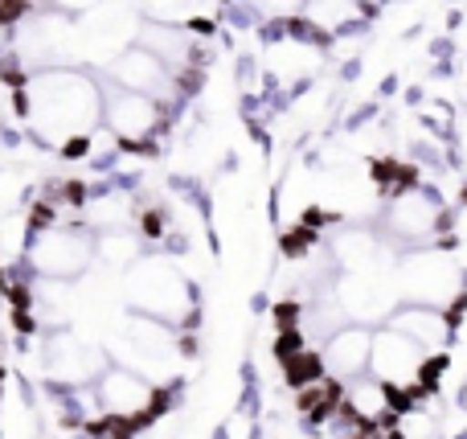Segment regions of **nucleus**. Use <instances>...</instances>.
I'll return each instance as SVG.
<instances>
[{
	"mask_svg": "<svg viewBox=\"0 0 467 439\" xmlns=\"http://www.w3.org/2000/svg\"><path fill=\"white\" fill-rule=\"evenodd\" d=\"M13 103L46 144H70V140L95 136V128L103 123V87L87 70L29 74L25 87L13 95Z\"/></svg>",
	"mask_w": 467,
	"mask_h": 439,
	"instance_id": "f257e3e1",
	"label": "nucleus"
},
{
	"mask_svg": "<svg viewBox=\"0 0 467 439\" xmlns=\"http://www.w3.org/2000/svg\"><path fill=\"white\" fill-rule=\"evenodd\" d=\"M123 300L136 308V317L161 320L169 329H189L197 320L193 279L172 255H140L123 271Z\"/></svg>",
	"mask_w": 467,
	"mask_h": 439,
	"instance_id": "f03ea898",
	"label": "nucleus"
},
{
	"mask_svg": "<svg viewBox=\"0 0 467 439\" xmlns=\"http://www.w3.org/2000/svg\"><path fill=\"white\" fill-rule=\"evenodd\" d=\"M394 287L398 304H427V308L460 312L467 304L463 296V267L443 251V246H419V251H402L394 263Z\"/></svg>",
	"mask_w": 467,
	"mask_h": 439,
	"instance_id": "7ed1b4c3",
	"label": "nucleus"
},
{
	"mask_svg": "<svg viewBox=\"0 0 467 439\" xmlns=\"http://www.w3.org/2000/svg\"><path fill=\"white\" fill-rule=\"evenodd\" d=\"M95 394H99V407H103V432H115L111 439H128V432L152 423L164 411L161 386H152L136 370H123V366H107L103 378L95 382Z\"/></svg>",
	"mask_w": 467,
	"mask_h": 439,
	"instance_id": "20e7f679",
	"label": "nucleus"
},
{
	"mask_svg": "<svg viewBox=\"0 0 467 439\" xmlns=\"http://www.w3.org/2000/svg\"><path fill=\"white\" fill-rule=\"evenodd\" d=\"M33 276L37 279H78L82 271L95 263V235L87 226H41L29 230V246H25Z\"/></svg>",
	"mask_w": 467,
	"mask_h": 439,
	"instance_id": "39448f33",
	"label": "nucleus"
},
{
	"mask_svg": "<svg viewBox=\"0 0 467 439\" xmlns=\"http://www.w3.org/2000/svg\"><path fill=\"white\" fill-rule=\"evenodd\" d=\"M103 87V123L115 136V144H123L128 152H152L156 148V131L164 128V107L156 99L131 95V90L115 87V82H99Z\"/></svg>",
	"mask_w": 467,
	"mask_h": 439,
	"instance_id": "423d86ee",
	"label": "nucleus"
},
{
	"mask_svg": "<svg viewBox=\"0 0 467 439\" xmlns=\"http://www.w3.org/2000/svg\"><path fill=\"white\" fill-rule=\"evenodd\" d=\"M443 202L431 193L427 185H406L398 193H389L386 202V230L394 235V243H402L406 251L419 246H435V238L443 235Z\"/></svg>",
	"mask_w": 467,
	"mask_h": 439,
	"instance_id": "0eeeda50",
	"label": "nucleus"
},
{
	"mask_svg": "<svg viewBox=\"0 0 467 439\" xmlns=\"http://www.w3.org/2000/svg\"><path fill=\"white\" fill-rule=\"evenodd\" d=\"M41 366L57 391H82V386H95L111 361L103 345H90L87 337L62 329V333H49V341L41 345Z\"/></svg>",
	"mask_w": 467,
	"mask_h": 439,
	"instance_id": "6e6552de",
	"label": "nucleus"
},
{
	"mask_svg": "<svg viewBox=\"0 0 467 439\" xmlns=\"http://www.w3.org/2000/svg\"><path fill=\"white\" fill-rule=\"evenodd\" d=\"M107 82H115V87L131 90V95L156 99L161 107H169L172 99L185 95V87H181L177 74H172L169 66L161 62V57H152L148 49H140V46L123 49V54L115 57L111 66H107Z\"/></svg>",
	"mask_w": 467,
	"mask_h": 439,
	"instance_id": "1a4fd4ad",
	"label": "nucleus"
},
{
	"mask_svg": "<svg viewBox=\"0 0 467 439\" xmlns=\"http://www.w3.org/2000/svg\"><path fill=\"white\" fill-rule=\"evenodd\" d=\"M394 333H402L406 341H414L427 358H447L455 337V320L443 308H427V304H398L394 317L386 320Z\"/></svg>",
	"mask_w": 467,
	"mask_h": 439,
	"instance_id": "9d476101",
	"label": "nucleus"
},
{
	"mask_svg": "<svg viewBox=\"0 0 467 439\" xmlns=\"http://www.w3.org/2000/svg\"><path fill=\"white\" fill-rule=\"evenodd\" d=\"M369 353H373V329L345 325L320 345V370L337 386L353 382V378L369 374Z\"/></svg>",
	"mask_w": 467,
	"mask_h": 439,
	"instance_id": "9b49d317",
	"label": "nucleus"
},
{
	"mask_svg": "<svg viewBox=\"0 0 467 439\" xmlns=\"http://www.w3.org/2000/svg\"><path fill=\"white\" fill-rule=\"evenodd\" d=\"M340 407H345L361 427H369V432H386V427H394L398 411H402L398 399L373 374H361V378H353V382L340 386Z\"/></svg>",
	"mask_w": 467,
	"mask_h": 439,
	"instance_id": "f8f14e48",
	"label": "nucleus"
},
{
	"mask_svg": "<svg viewBox=\"0 0 467 439\" xmlns=\"http://www.w3.org/2000/svg\"><path fill=\"white\" fill-rule=\"evenodd\" d=\"M136 16L156 25H185V29H210V21H202L205 0H131Z\"/></svg>",
	"mask_w": 467,
	"mask_h": 439,
	"instance_id": "ddd939ff",
	"label": "nucleus"
},
{
	"mask_svg": "<svg viewBox=\"0 0 467 439\" xmlns=\"http://www.w3.org/2000/svg\"><path fill=\"white\" fill-rule=\"evenodd\" d=\"M95 259H103L107 267H123L128 271L131 263L140 259V230H107V235L95 238Z\"/></svg>",
	"mask_w": 467,
	"mask_h": 439,
	"instance_id": "4468645a",
	"label": "nucleus"
},
{
	"mask_svg": "<svg viewBox=\"0 0 467 439\" xmlns=\"http://www.w3.org/2000/svg\"><path fill=\"white\" fill-rule=\"evenodd\" d=\"M242 8H254L271 21H291L296 13H304V0H242Z\"/></svg>",
	"mask_w": 467,
	"mask_h": 439,
	"instance_id": "2eb2a0df",
	"label": "nucleus"
},
{
	"mask_svg": "<svg viewBox=\"0 0 467 439\" xmlns=\"http://www.w3.org/2000/svg\"><path fill=\"white\" fill-rule=\"evenodd\" d=\"M222 439H258V423L250 411H234L222 427Z\"/></svg>",
	"mask_w": 467,
	"mask_h": 439,
	"instance_id": "dca6fc26",
	"label": "nucleus"
}]
</instances>
